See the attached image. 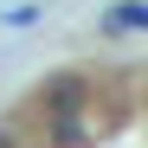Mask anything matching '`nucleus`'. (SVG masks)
I'll list each match as a JSON object with an SVG mask.
<instances>
[{
    "label": "nucleus",
    "instance_id": "obj_1",
    "mask_svg": "<svg viewBox=\"0 0 148 148\" xmlns=\"http://www.w3.org/2000/svg\"><path fill=\"white\" fill-rule=\"evenodd\" d=\"M148 32V7H116V13H103V32Z\"/></svg>",
    "mask_w": 148,
    "mask_h": 148
}]
</instances>
